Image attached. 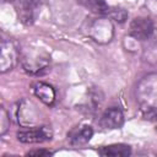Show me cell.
<instances>
[{
    "label": "cell",
    "instance_id": "6da1fadb",
    "mask_svg": "<svg viewBox=\"0 0 157 157\" xmlns=\"http://www.w3.org/2000/svg\"><path fill=\"white\" fill-rule=\"evenodd\" d=\"M50 61V58L47 53L42 50H27L22 54V65L25 70L29 74H38L40 70L45 69Z\"/></svg>",
    "mask_w": 157,
    "mask_h": 157
},
{
    "label": "cell",
    "instance_id": "7a4b0ae2",
    "mask_svg": "<svg viewBox=\"0 0 157 157\" xmlns=\"http://www.w3.org/2000/svg\"><path fill=\"white\" fill-rule=\"evenodd\" d=\"M12 2L17 11L18 18L26 25H32L38 15L42 1L40 0H13Z\"/></svg>",
    "mask_w": 157,
    "mask_h": 157
},
{
    "label": "cell",
    "instance_id": "3957f363",
    "mask_svg": "<svg viewBox=\"0 0 157 157\" xmlns=\"http://www.w3.org/2000/svg\"><path fill=\"white\" fill-rule=\"evenodd\" d=\"M17 140L23 144H39L52 139L53 132L49 126H38L23 129L17 132Z\"/></svg>",
    "mask_w": 157,
    "mask_h": 157
},
{
    "label": "cell",
    "instance_id": "277c9868",
    "mask_svg": "<svg viewBox=\"0 0 157 157\" xmlns=\"http://www.w3.org/2000/svg\"><path fill=\"white\" fill-rule=\"evenodd\" d=\"M155 29L153 21L148 17H136L130 22L129 34L137 40L148 39Z\"/></svg>",
    "mask_w": 157,
    "mask_h": 157
},
{
    "label": "cell",
    "instance_id": "5b68a950",
    "mask_svg": "<svg viewBox=\"0 0 157 157\" xmlns=\"http://www.w3.org/2000/svg\"><path fill=\"white\" fill-rule=\"evenodd\" d=\"M18 52L16 45L11 40L1 42V54H0V71L6 72L12 70V67L17 63Z\"/></svg>",
    "mask_w": 157,
    "mask_h": 157
},
{
    "label": "cell",
    "instance_id": "8992f818",
    "mask_svg": "<svg viewBox=\"0 0 157 157\" xmlns=\"http://www.w3.org/2000/svg\"><path fill=\"white\" fill-rule=\"evenodd\" d=\"M99 123L104 129H119L124 124V114L118 107L108 108L102 114Z\"/></svg>",
    "mask_w": 157,
    "mask_h": 157
},
{
    "label": "cell",
    "instance_id": "52a82bcc",
    "mask_svg": "<svg viewBox=\"0 0 157 157\" xmlns=\"http://www.w3.org/2000/svg\"><path fill=\"white\" fill-rule=\"evenodd\" d=\"M33 92L37 98H39L44 104L52 105L55 101V90L45 83V82H37L33 86Z\"/></svg>",
    "mask_w": 157,
    "mask_h": 157
},
{
    "label": "cell",
    "instance_id": "ba28073f",
    "mask_svg": "<svg viewBox=\"0 0 157 157\" xmlns=\"http://www.w3.org/2000/svg\"><path fill=\"white\" fill-rule=\"evenodd\" d=\"M92 135H93V129L90 125L80 126L78 129H75L69 134L70 144L72 146H82L91 140Z\"/></svg>",
    "mask_w": 157,
    "mask_h": 157
},
{
    "label": "cell",
    "instance_id": "9c48e42d",
    "mask_svg": "<svg viewBox=\"0 0 157 157\" xmlns=\"http://www.w3.org/2000/svg\"><path fill=\"white\" fill-rule=\"evenodd\" d=\"M98 153L104 157H125L131 155V147L124 144H114L109 146H103L98 150Z\"/></svg>",
    "mask_w": 157,
    "mask_h": 157
},
{
    "label": "cell",
    "instance_id": "30bf717a",
    "mask_svg": "<svg viewBox=\"0 0 157 157\" xmlns=\"http://www.w3.org/2000/svg\"><path fill=\"white\" fill-rule=\"evenodd\" d=\"M76 1L86 10L96 15H108L110 9L104 0H76Z\"/></svg>",
    "mask_w": 157,
    "mask_h": 157
},
{
    "label": "cell",
    "instance_id": "8fae6325",
    "mask_svg": "<svg viewBox=\"0 0 157 157\" xmlns=\"http://www.w3.org/2000/svg\"><path fill=\"white\" fill-rule=\"evenodd\" d=\"M108 16L110 18H113L114 21L121 23L128 18V12L124 9H120V7H110L109 12H108Z\"/></svg>",
    "mask_w": 157,
    "mask_h": 157
},
{
    "label": "cell",
    "instance_id": "7c38bea8",
    "mask_svg": "<svg viewBox=\"0 0 157 157\" xmlns=\"http://www.w3.org/2000/svg\"><path fill=\"white\" fill-rule=\"evenodd\" d=\"M6 121H10V119L7 118V113L2 107L1 108V135H4L6 132V130H7L9 123H6Z\"/></svg>",
    "mask_w": 157,
    "mask_h": 157
},
{
    "label": "cell",
    "instance_id": "4fadbf2b",
    "mask_svg": "<svg viewBox=\"0 0 157 157\" xmlns=\"http://www.w3.org/2000/svg\"><path fill=\"white\" fill-rule=\"evenodd\" d=\"M53 152H50L49 150H32L29 152H27V156H52Z\"/></svg>",
    "mask_w": 157,
    "mask_h": 157
},
{
    "label": "cell",
    "instance_id": "5bb4252c",
    "mask_svg": "<svg viewBox=\"0 0 157 157\" xmlns=\"http://www.w3.org/2000/svg\"><path fill=\"white\" fill-rule=\"evenodd\" d=\"M145 118L147 120H157V108H150L145 113Z\"/></svg>",
    "mask_w": 157,
    "mask_h": 157
},
{
    "label": "cell",
    "instance_id": "9a60e30c",
    "mask_svg": "<svg viewBox=\"0 0 157 157\" xmlns=\"http://www.w3.org/2000/svg\"><path fill=\"white\" fill-rule=\"evenodd\" d=\"M5 1H13V0H5Z\"/></svg>",
    "mask_w": 157,
    "mask_h": 157
}]
</instances>
